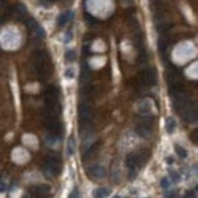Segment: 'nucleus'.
I'll return each mask as SVG.
<instances>
[{"label": "nucleus", "mask_w": 198, "mask_h": 198, "mask_svg": "<svg viewBox=\"0 0 198 198\" xmlns=\"http://www.w3.org/2000/svg\"><path fill=\"white\" fill-rule=\"evenodd\" d=\"M70 40H71V32H69V33H67V38L65 39V43H69Z\"/></svg>", "instance_id": "nucleus-33"}, {"label": "nucleus", "mask_w": 198, "mask_h": 198, "mask_svg": "<svg viewBox=\"0 0 198 198\" xmlns=\"http://www.w3.org/2000/svg\"><path fill=\"white\" fill-rule=\"evenodd\" d=\"M160 186L163 187V188H168V187L170 186V182H169V179L168 178H163L160 181Z\"/></svg>", "instance_id": "nucleus-25"}, {"label": "nucleus", "mask_w": 198, "mask_h": 198, "mask_svg": "<svg viewBox=\"0 0 198 198\" xmlns=\"http://www.w3.org/2000/svg\"><path fill=\"white\" fill-rule=\"evenodd\" d=\"M49 191H50V187L48 185H39V186H36V187H32V188H31L32 195L36 197H43L48 193Z\"/></svg>", "instance_id": "nucleus-7"}, {"label": "nucleus", "mask_w": 198, "mask_h": 198, "mask_svg": "<svg viewBox=\"0 0 198 198\" xmlns=\"http://www.w3.org/2000/svg\"><path fill=\"white\" fill-rule=\"evenodd\" d=\"M165 196H166V197H174L175 193H174V192H171V193H165Z\"/></svg>", "instance_id": "nucleus-36"}, {"label": "nucleus", "mask_w": 198, "mask_h": 198, "mask_svg": "<svg viewBox=\"0 0 198 198\" xmlns=\"http://www.w3.org/2000/svg\"><path fill=\"white\" fill-rule=\"evenodd\" d=\"M60 173V163L55 158L49 157L46 159L45 168H44V175L46 176H58Z\"/></svg>", "instance_id": "nucleus-1"}, {"label": "nucleus", "mask_w": 198, "mask_h": 198, "mask_svg": "<svg viewBox=\"0 0 198 198\" xmlns=\"http://www.w3.org/2000/svg\"><path fill=\"white\" fill-rule=\"evenodd\" d=\"M165 127H166V131H168L169 133H173L174 130H175V127H176V121H175V119H173V117H168V119H166Z\"/></svg>", "instance_id": "nucleus-16"}, {"label": "nucleus", "mask_w": 198, "mask_h": 198, "mask_svg": "<svg viewBox=\"0 0 198 198\" xmlns=\"http://www.w3.org/2000/svg\"><path fill=\"white\" fill-rule=\"evenodd\" d=\"M186 197H195V193H193L192 191H188V192L186 193Z\"/></svg>", "instance_id": "nucleus-34"}, {"label": "nucleus", "mask_w": 198, "mask_h": 198, "mask_svg": "<svg viewBox=\"0 0 198 198\" xmlns=\"http://www.w3.org/2000/svg\"><path fill=\"white\" fill-rule=\"evenodd\" d=\"M65 59L67 60V61H75L76 60V53L74 50H67L66 53H65Z\"/></svg>", "instance_id": "nucleus-22"}, {"label": "nucleus", "mask_w": 198, "mask_h": 198, "mask_svg": "<svg viewBox=\"0 0 198 198\" xmlns=\"http://www.w3.org/2000/svg\"><path fill=\"white\" fill-rule=\"evenodd\" d=\"M152 124H153V117H150V116H144V117L142 119V125H145V126L152 127Z\"/></svg>", "instance_id": "nucleus-23"}, {"label": "nucleus", "mask_w": 198, "mask_h": 198, "mask_svg": "<svg viewBox=\"0 0 198 198\" xmlns=\"http://www.w3.org/2000/svg\"><path fill=\"white\" fill-rule=\"evenodd\" d=\"M25 25L27 26V27H28L29 29H32V31H36V29H38V28H39V26H38V23H37V21L33 20V18H31V17H28V18H26V20H25Z\"/></svg>", "instance_id": "nucleus-17"}, {"label": "nucleus", "mask_w": 198, "mask_h": 198, "mask_svg": "<svg viewBox=\"0 0 198 198\" xmlns=\"http://www.w3.org/2000/svg\"><path fill=\"white\" fill-rule=\"evenodd\" d=\"M75 149H76L75 138H74V136H70L69 137V141H67V147H66V153H67V155H69V157L74 155Z\"/></svg>", "instance_id": "nucleus-11"}, {"label": "nucleus", "mask_w": 198, "mask_h": 198, "mask_svg": "<svg viewBox=\"0 0 198 198\" xmlns=\"http://www.w3.org/2000/svg\"><path fill=\"white\" fill-rule=\"evenodd\" d=\"M109 195H110V190L109 188H104V187H100V188H97L94 192H93V196L94 197H108Z\"/></svg>", "instance_id": "nucleus-15"}, {"label": "nucleus", "mask_w": 198, "mask_h": 198, "mask_svg": "<svg viewBox=\"0 0 198 198\" xmlns=\"http://www.w3.org/2000/svg\"><path fill=\"white\" fill-rule=\"evenodd\" d=\"M137 178V170L136 168H132V169H130V173H128V180L130 181H132Z\"/></svg>", "instance_id": "nucleus-24"}, {"label": "nucleus", "mask_w": 198, "mask_h": 198, "mask_svg": "<svg viewBox=\"0 0 198 198\" xmlns=\"http://www.w3.org/2000/svg\"><path fill=\"white\" fill-rule=\"evenodd\" d=\"M125 163H126V166L130 169L132 168H137L138 166V158H137V154H128L126 157V160H125Z\"/></svg>", "instance_id": "nucleus-10"}, {"label": "nucleus", "mask_w": 198, "mask_h": 198, "mask_svg": "<svg viewBox=\"0 0 198 198\" xmlns=\"http://www.w3.org/2000/svg\"><path fill=\"white\" fill-rule=\"evenodd\" d=\"M45 128L48 130L50 133H56L59 135L61 131V125L59 122V120L55 116H46L45 120Z\"/></svg>", "instance_id": "nucleus-2"}, {"label": "nucleus", "mask_w": 198, "mask_h": 198, "mask_svg": "<svg viewBox=\"0 0 198 198\" xmlns=\"http://www.w3.org/2000/svg\"><path fill=\"white\" fill-rule=\"evenodd\" d=\"M137 158H138V166L141 168V166H143L145 163H147V160L149 158V154L147 152H144V150H142V152H139L137 154Z\"/></svg>", "instance_id": "nucleus-14"}, {"label": "nucleus", "mask_w": 198, "mask_h": 198, "mask_svg": "<svg viewBox=\"0 0 198 198\" xmlns=\"http://www.w3.org/2000/svg\"><path fill=\"white\" fill-rule=\"evenodd\" d=\"M5 188H6V187H5V182H1V187H0L1 192H5Z\"/></svg>", "instance_id": "nucleus-35"}, {"label": "nucleus", "mask_w": 198, "mask_h": 198, "mask_svg": "<svg viewBox=\"0 0 198 198\" xmlns=\"http://www.w3.org/2000/svg\"><path fill=\"white\" fill-rule=\"evenodd\" d=\"M91 79V70L87 62H82L81 64V75H80V81L82 85H87Z\"/></svg>", "instance_id": "nucleus-5"}, {"label": "nucleus", "mask_w": 198, "mask_h": 198, "mask_svg": "<svg viewBox=\"0 0 198 198\" xmlns=\"http://www.w3.org/2000/svg\"><path fill=\"white\" fill-rule=\"evenodd\" d=\"M88 174H89L92 178H94V179H104L107 176V170L104 166L102 165H91L89 168H88Z\"/></svg>", "instance_id": "nucleus-4"}, {"label": "nucleus", "mask_w": 198, "mask_h": 198, "mask_svg": "<svg viewBox=\"0 0 198 198\" xmlns=\"http://www.w3.org/2000/svg\"><path fill=\"white\" fill-rule=\"evenodd\" d=\"M72 16H74V12L72 11H67L66 14H61L59 16V20H58L59 26H65V23L69 22V21L72 18Z\"/></svg>", "instance_id": "nucleus-12"}, {"label": "nucleus", "mask_w": 198, "mask_h": 198, "mask_svg": "<svg viewBox=\"0 0 198 198\" xmlns=\"http://www.w3.org/2000/svg\"><path fill=\"white\" fill-rule=\"evenodd\" d=\"M170 178L173 179V181H179L180 180V175L176 173V171H170Z\"/></svg>", "instance_id": "nucleus-27"}, {"label": "nucleus", "mask_w": 198, "mask_h": 198, "mask_svg": "<svg viewBox=\"0 0 198 198\" xmlns=\"http://www.w3.org/2000/svg\"><path fill=\"white\" fill-rule=\"evenodd\" d=\"M56 98H58V88H56L55 86H48L45 92H44L45 103L56 102Z\"/></svg>", "instance_id": "nucleus-6"}, {"label": "nucleus", "mask_w": 198, "mask_h": 198, "mask_svg": "<svg viewBox=\"0 0 198 198\" xmlns=\"http://www.w3.org/2000/svg\"><path fill=\"white\" fill-rule=\"evenodd\" d=\"M74 75H75V72H74V70H72V69H67L65 71V77H67V79H72Z\"/></svg>", "instance_id": "nucleus-29"}, {"label": "nucleus", "mask_w": 198, "mask_h": 198, "mask_svg": "<svg viewBox=\"0 0 198 198\" xmlns=\"http://www.w3.org/2000/svg\"><path fill=\"white\" fill-rule=\"evenodd\" d=\"M191 139H192V141H195V142H198V128L196 130V131H195L193 133H192Z\"/></svg>", "instance_id": "nucleus-31"}, {"label": "nucleus", "mask_w": 198, "mask_h": 198, "mask_svg": "<svg viewBox=\"0 0 198 198\" xmlns=\"http://www.w3.org/2000/svg\"><path fill=\"white\" fill-rule=\"evenodd\" d=\"M91 109L87 104H81L79 107V119H80V124L81 125H87L91 121Z\"/></svg>", "instance_id": "nucleus-3"}, {"label": "nucleus", "mask_w": 198, "mask_h": 198, "mask_svg": "<svg viewBox=\"0 0 198 198\" xmlns=\"http://www.w3.org/2000/svg\"><path fill=\"white\" fill-rule=\"evenodd\" d=\"M85 20H86L89 25H94V23H96V18L93 17V16H91L89 14H86V15H85Z\"/></svg>", "instance_id": "nucleus-26"}, {"label": "nucleus", "mask_w": 198, "mask_h": 198, "mask_svg": "<svg viewBox=\"0 0 198 198\" xmlns=\"http://www.w3.org/2000/svg\"><path fill=\"white\" fill-rule=\"evenodd\" d=\"M170 27H171V26L169 23H166V22H158L157 23V31H158L159 33L166 32V31H168Z\"/></svg>", "instance_id": "nucleus-20"}, {"label": "nucleus", "mask_w": 198, "mask_h": 198, "mask_svg": "<svg viewBox=\"0 0 198 198\" xmlns=\"http://www.w3.org/2000/svg\"><path fill=\"white\" fill-rule=\"evenodd\" d=\"M69 197H79V193H77V190H74V193H70V196Z\"/></svg>", "instance_id": "nucleus-32"}, {"label": "nucleus", "mask_w": 198, "mask_h": 198, "mask_svg": "<svg viewBox=\"0 0 198 198\" xmlns=\"http://www.w3.org/2000/svg\"><path fill=\"white\" fill-rule=\"evenodd\" d=\"M150 1H152V3H157L158 0H150Z\"/></svg>", "instance_id": "nucleus-38"}, {"label": "nucleus", "mask_w": 198, "mask_h": 198, "mask_svg": "<svg viewBox=\"0 0 198 198\" xmlns=\"http://www.w3.org/2000/svg\"><path fill=\"white\" fill-rule=\"evenodd\" d=\"M15 17H16L17 20H26V17H27V9H26V6H23L22 4H18L16 5V6H14V12Z\"/></svg>", "instance_id": "nucleus-8"}, {"label": "nucleus", "mask_w": 198, "mask_h": 198, "mask_svg": "<svg viewBox=\"0 0 198 198\" xmlns=\"http://www.w3.org/2000/svg\"><path fill=\"white\" fill-rule=\"evenodd\" d=\"M139 111L143 113V114H147V113L149 111V107L147 105V103H144V107H143V105L139 107Z\"/></svg>", "instance_id": "nucleus-30"}, {"label": "nucleus", "mask_w": 198, "mask_h": 198, "mask_svg": "<svg viewBox=\"0 0 198 198\" xmlns=\"http://www.w3.org/2000/svg\"><path fill=\"white\" fill-rule=\"evenodd\" d=\"M136 133L142 138H149L150 136H152V127L141 124L136 127Z\"/></svg>", "instance_id": "nucleus-9"}, {"label": "nucleus", "mask_w": 198, "mask_h": 198, "mask_svg": "<svg viewBox=\"0 0 198 198\" xmlns=\"http://www.w3.org/2000/svg\"><path fill=\"white\" fill-rule=\"evenodd\" d=\"M148 75H149V81H150V85H155L157 83V70L154 67H149L148 69Z\"/></svg>", "instance_id": "nucleus-19"}, {"label": "nucleus", "mask_w": 198, "mask_h": 198, "mask_svg": "<svg viewBox=\"0 0 198 198\" xmlns=\"http://www.w3.org/2000/svg\"><path fill=\"white\" fill-rule=\"evenodd\" d=\"M175 150H176V153L179 154V157L180 158H182V159H185L186 157H187V150L185 149V148H182L181 145H179V144H176L175 145Z\"/></svg>", "instance_id": "nucleus-21"}, {"label": "nucleus", "mask_w": 198, "mask_h": 198, "mask_svg": "<svg viewBox=\"0 0 198 198\" xmlns=\"http://www.w3.org/2000/svg\"><path fill=\"white\" fill-rule=\"evenodd\" d=\"M97 147H98V143H97L96 145L93 144V145H91L89 148H87V149L85 150V154H83V160L89 159V158L92 157V155H93V153L96 152V148H97Z\"/></svg>", "instance_id": "nucleus-18"}, {"label": "nucleus", "mask_w": 198, "mask_h": 198, "mask_svg": "<svg viewBox=\"0 0 198 198\" xmlns=\"http://www.w3.org/2000/svg\"><path fill=\"white\" fill-rule=\"evenodd\" d=\"M196 191H197V192H198V185H197V186H196Z\"/></svg>", "instance_id": "nucleus-39"}, {"label": "nucleus", "mask_w": 198, "mask_h": 198, "mask_svg": "<svg viewBox=\"0 0 198 198\" xmlns=\"http://www.w3.org/2000/svg\"><path fill=\"white\" fill-rule=\"evenodd\" d=\"M174 163V159H171V158H168V164H173Z\"/></svg>", "instance_id": "nucleus-37"}, {"label": "nucleus", "mask_w": 198, "mask_h": 198, "mask_svg": "<svg viewBox=\"0 0 198 198\" xmlns=\"http://www.w3.org/2000/svg\"><path fill=\"white\" fill-rule=\"evenodd\" d=\"M34 32H36V36H38L39 38H44L45 33H44V31H43V28H42V27H39L38 29H36Z\"/></svg>", "instance_id": "nucleus-28"}, {"label": "nucleus", "mask_w": 198, "mask_h": 198, "mask_svg": "<svg viewBox=\"0 0 198 198\" xmlns=\"http://www.w3.org/2000/svg\"><path fill=\"white\" fill-rule=\"evenodd\" d=\"M168 46H169V42L166 38L160 37L158 39V50H159L160 54H164L166 51V49H168Z\"/></svg>", "instance_id": "nucleus-13"}]
</instances>
